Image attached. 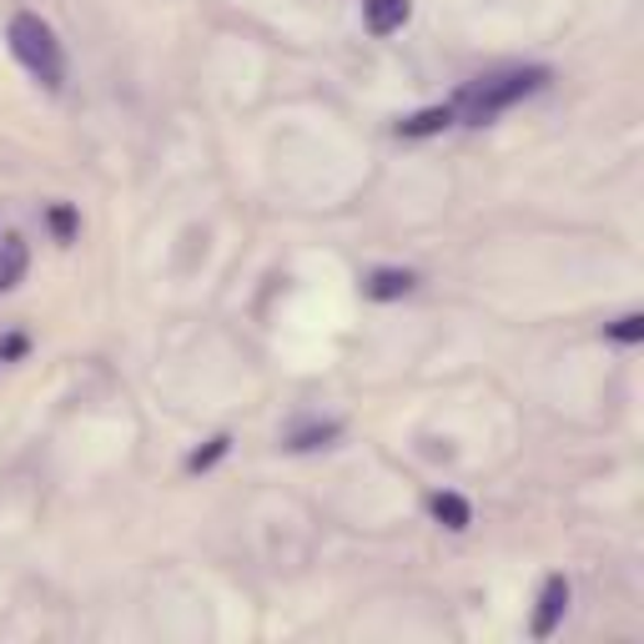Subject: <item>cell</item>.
Here are the masks:
<instances>
[{
  "mask_svg": "<svg viewBox=\"0 0 644 644\" xmlns=\"http://www.w3.org/2000/svg\"><path fill=\"white\" fill-rule=\"evenodd\" d=\"M549 71L544 66H513V71H493V76H478L474 86L454 96V116L464 126H489L493 116H503L509 107H519L524 96L544 91Z\"/></svg>",
  "mask_w": 644,
  "mask_h": 644,
  "instance_id": "obj_1",
  "label": "cell"
},
{
  "mask_svg": "<svg viewBox=\"0 0 644 644\" xmlns=\"http://www.w3.org/2000/svg\"><path fill=\"white\" fill-rule=\"evenodd\" d=\"M5 41H11V56L21 60L25 71L36 76L46 91H60V86H66V56H60V41H56V31H51L41 15H31V11L11 15Z\"/></svg>",
  "mask_w": 644,
  "mask_h": 644,
  "instance_id": "obj_2",
  "label": "cell"
},
{
  "mask_svg": "<svg viewBox=\"0 0 644 644\" xmlns=\"http://www.w3.org/2000/svg\"><path fill=\"white\" fill-rule=\"evenodd\" d=\"M564 609H569V579L564 574H549L544 589H538V614H534V640H549L559 630Z\"/></svg>",
  "mask_w": 644,
  "mask_h": 644,
  "instance_id": "obj_3",
  "label": "cell"
},
{
  "mask_svg": "<svg viewBox=\"0 0 644 644\" xmlns=\"http://www.w3.org/2000/svg\"><path fill=\"white\" fill-rule=\"evenodd\" d=\"M408 15H413V0H363V25H368L373 36L403 31Z\"/></svg>",
  "mask_w": 644,
  "mask_h": 644,
  "instance_id": "obj_4",
  "label": "cell"
},
{
  "mask_svg": "<svg viewBox=\"0 0 644 644\" xmlns=\"http://www.w3.org/2000/svg\"><path fill=\"white\" fill-rule=\"evenodd\" d=\"M454 101L448 107H429V111H418V116H403L398 121V136L403 142H423V136H438V132H448L454 126Z\"/></svg>",
  "mask_w": 644,
  "mask_h": 644,
  "instance_id": "obj_5",
  "label": "cell"
},
{
  "mask_svg": "<svg viewBox=\"0 0 644 644\" xmlns=\"http://www.w3.org/2000/svg\"><path fill=\"white\" fill-rule=\"evenodd\" d=\"M413 287H418L413 273H403V267H378V273L363 282V292H368L373 302H398V298H408Z\"/></svg>",
  "mask_w": 644,
  "mask_h": 644,
  "instance_id": "obj_6",
  "label": "cell"
},
{
  "mask_svg": "<svg viewBox=\"0 0 644 644\" xmlns=\"http://www.w3.org/2000/svg\"><path fill=\"white\" fill-rule=\"evenodd\" d=\"M429 509H433V519H438L448 534H464V529L474 524V509H468L464 493H433Z\"/></svg>",
  "mask_w": 644,
  "mask_h": 644,
  "instance_id": "obj_7",
  "label": "cell"
},
{
  "mask_svg": "<svg viewBox=\"0 0 644 644\" xmlns=\"http://www.w3.org/2000/svg\"><path fill=\"white\" fill-rule=\"evenodd\" d=\"M25 273V247L15 237H5V257H0V292H11Z\"/></svg>",
  "mask_w": 644,
  "mask_h": 644,
  "instance_id": "obj_8",
  "label": "cell"
},
{
  "mask_svg": "<svg viewBox=\"0 0 644 644\" xmlns=\"http://www.w3.org/2000/svg\"><path fill=\"white\" fill-rule=\"evenodd\" d=\"M227 448H232V438H227V433H216V438L207 443V448H197V454L187 458V474H207V468H212L216 458H227Z\"/></svg>",
  "mask_w": 644,
  "mask_h": 644,
  "instance_id": "obj_9",
  "label": "cell"
},
{
  "mask_svg": "<svg viewBox=\"0 0 644 644\" xmlns=\"http://www.w3.org/2000/svg\"><path fill=\"white\" fill-rule=\"evenodd\" d=\"M337 433H343V423H322V429H302V433H292V438H287V448H327V443L337 438Z\"/></svg>",
  "mask_w": 644,
  "mask_h": 644,
  "instance_id": "obj_10",
  "label": "cell"
},
{
  "mask_svg": "<svg viewBox=\"0 0 644 644\" xmlns=\"http://www.w3.org/2000/svg\"><path fill=\"white\" fill-rule=\"evenodd\" d=\"M604 337H609V343H624V347L644 343V318H640V312H630V318L609 322V327H604Z\"/></svg>",
  "mask_w": 644,
  "mask_h": 644,
  "instance_id": "obj_11",
  "label": "cell"
},
{
  "mask_svg": "<svg viewBox=\"0 0 644 644\" xmlns=\"http://www.w3.org/2000/svg\"><path fill=\"white\" fill-rule=\"evenodd\" d=\"M51 232H56V242H76V212L71 207H51Z\"/></svg>",
  "mask_w": 644,
  "mask_h": 644,
  "instance_id": "obj_12",
  "label": "cell"
},
{
  "mask_svg": "<svg viewBox=\"0 0 644 644\" xmlns=\"http://www.w3.org/2000/svg\"><path fill=\"white\" fill-rule=\"evenodd\" d=\"M21 353H25V337H11V343L0 347V358H21Z\"/></svg>",
  "mask_w": 644,
  "mask_h": 644,
  "instance_id": "obj_13",
  "label": "cell"
}]
</instances>
